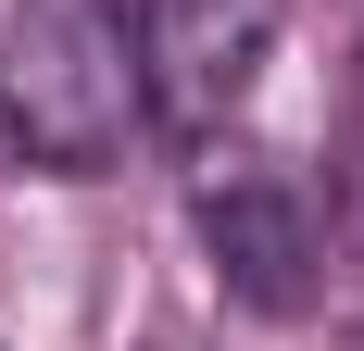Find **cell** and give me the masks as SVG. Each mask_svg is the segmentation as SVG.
I'll use <instances>...</instances> for the list:
<instances>
[{"label":"cell","mask_w":364,"mask_h":351,"mask_svg":"<svg viewBox=\"0 0 364 351\" xmlns=\"http://www.w3.org/2000/svg\"><path fill=\"white\" fill-rule=\"evenodd\" d=\"M352 201H364V163H352Z\"/></svg>","instance_id":"5"},{"label":"cell","mask_w":364,"mask_h":351,"mask_svg":"<svg viewBox=\"0 0 364 351\" xmlns=\"http://www.w3.org/2000/svg\"><path fill=\"white\" fill-rule=\"evenodd\" d=\"M277 13L289 0H151V126L214 139L252 101L264 50H277Z\"/></svg>","instance_id":"3"},{"label":"cell","mask_w":364,"mask_h":351,"mask_svg":"<svg viewBox=\"0 0 364 351\" xmlns=\"http://www.w3.org/2000/svg\"><path fill=\"white\" fill-rule=\"evenodd\" d=\"M339 351H364V326H352V339H339Z\"/></svg>","instance_id":"4"},{"label":"cell","mask_w":364,"mask_h":351,"mask_svg":"<svg viewBox=\"0 0 364 351\" xmlns=\"http://www.w3.org/2000/svg\"><path fill=\"white\" fill-rule=\"evenodd\" d=\"M201 251H214L226 301L301 314L314 264H327V213H314V188L289 163H226V176H201Z\"/></svg>","instance_id":"2"},{"label":"cell","mask_w":364,"mask_h":351,"mask_svg":"<svg viewBox=\"0 0 364 351\" xmlns=\"http://www.w3.org/2000/svg\"><path fill=\"white\" fill-rule=\"evenodd\" d=\"M0 151H13V139H0Z\"/></svg>","instance_id":"6"},{"label":"cell","mask_w":364,"mask_h":351,"mask_svg":"<svg viewBox=\"0 0 364 351\" xmlns=\"http://www.w3.org/2000/svg\"><path fill=\"white\" fill-rule=\"evenodd\" d=\"M151 126V0H13L0 139L50 176H113Z\"/></svg>","instance_id":"1"}]
</instances>
